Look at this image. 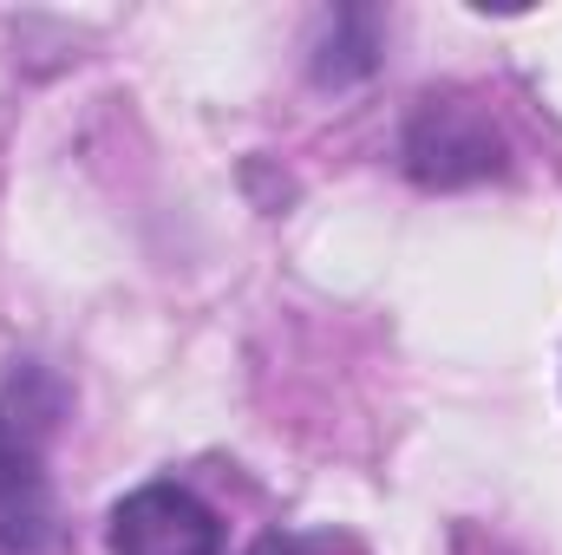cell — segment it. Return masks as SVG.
Segmentation results:
<instances>
[{"mask_svg": "<svg viewBox=\"0 0 562 555\" xmlns=\"http://www.w3.org/2000/svg\"><path fill=\"white\" fill-rule=\"evenodd\" d=\"M105 550L112 555H223V523L183 484H138L132 497L112 503Z\"/></svg>", "mask_w": 562, "mask_h": 555, "instance_id": "cell-1", "label": "cell"}, {"mask_svg": "<svg viewBox=\"0 0 562 555\" xmlns=\"http://www.w3.org/2000/svg\"><path fill=\"white\" fill-rule=\"evenodd\" d=\"M406 170L431 190H458V183H477V177L504 170V138L477 105L425 99L413 132H406Z\"/></svg>", "mask_w": 562, "mask_h": 555, "instance_id": "cell-2", "label": "cell"}, {"mask_svg": "<svg viewBox=\"0 0 562 555\" xmlns=\"http://www.w3.org/2000/svg\"><path fill=\"white\" fill-rule=\"evenodd\" d=\"M53 543V484L26 424L0 412V555H40Z\"/></svg>", "mask_w": 562, "mask_h": 555, "instance_id": "cell-3", "label": "cell"}, {"mask_svg": "<svg viewBox=\"0 0 562 555\" xmlns=\"http://www.w3.org/2000/svg\"><path fill=\"white\" fill-rule=\"evenodd\" d=\"M249 555H314V550H307V543H294V536H262Z\"/></svg>", "mask_w": 562, "mask_h": 555, "instance_id": "cell-4", "label": "cell"}]
</instances>
